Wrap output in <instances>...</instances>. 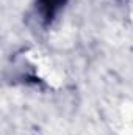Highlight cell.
Instances as JSON below:
<instances>
[{
  "label": "cell",
  "instance_id": "6da1fadb",
  "mask_svg": "<svg viewBox=\"0 0 133 135\" xmlns=\"http://www.w3.org/2000/svg\"><path fill=\"white\" fill-rule=\"evenodd\" d=\"M66 3L67 0H38V11L45 22H52Z\"/></svg>",
  "mask_w": 133,
  "mask_h": 135
}]
</instances>
